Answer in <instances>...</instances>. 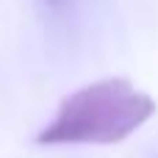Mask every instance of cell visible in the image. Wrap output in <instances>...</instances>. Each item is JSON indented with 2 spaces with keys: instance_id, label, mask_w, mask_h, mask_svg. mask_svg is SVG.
<instances>
[{
  "instance_id": "obj_1",
  "label": "cell",
  "mask_w": 158,
  "mask_h": 158,
  "mask_svg": "<svg viewBox=\"0 0 158 158\" xmlns=\"http://www.w3.org/2000/svg\"><path fill=\"white\" fill-rule=\"evenodd\" d=\"M156 108V100L128 78H103L64 97L53 122L36 133V144H117L136 133Z\"/></svg>"
},
{
  "instance_id": "obj_2",
  "label": "cell",
  "mask_w": 158,
  "mask_h": 158,
  "mask_svg": "<svg viewBox=\"0 0 158 158\" xmlns=\"http://www.w3.org/2000/svg\"><path fill=\"white\" fill-rule=\"evenodd\" d=\"M69 3H72V0H39V6H42L44 11H53V14L67 11V8H69Z\"/></svg>"
}]
</instances>
